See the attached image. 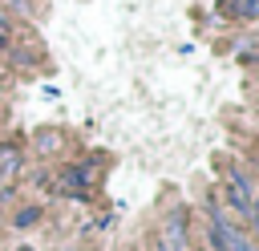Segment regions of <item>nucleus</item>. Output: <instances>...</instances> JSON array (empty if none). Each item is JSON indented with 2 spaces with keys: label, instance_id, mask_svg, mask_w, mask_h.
<instances>
[]
</instances>
